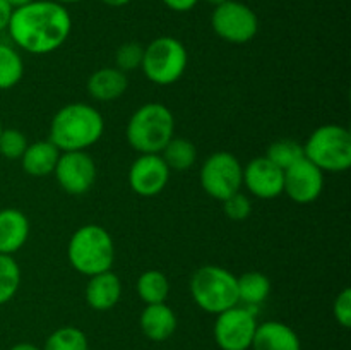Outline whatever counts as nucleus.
<instances>
[{
  "label": "nucleus",
  "mask_w": 351,
  "mask_h": 350,
  "mask_svg": "<svg viewBox=\"0 0 351 350\" xmlns=\"http://www.w3.org/2000/svg\"><path fill=\"white\" fill-rule=\"evenodd\" d=\"M7 31L10 40L33 55L58 50L72 31V17L65 5L53 0H34L12 10Z\"/></svg>",
  "instance_id": "1"
},
{
  "label": "nucleus",
  "mask_w": 351,
  "mask_h": 350,
  "mask_svg": "<svg viewBox=\"0 0 351 350\" xmlns=\"http://www.w3.org/2000/svg\"><path fill=\"white\" fill-rule=\"evenodd\" d=\"M105 132L103 115L88 103H69L53 115L48 141L64 151H86Z\"/></svg>",
  "instance_id": "2"
},
{
  "label": "nucleus",
  "mask_w": 351,
  "mask_h": 350,
  "mask_svg": "<svg viewBox=\"0 0 351 350\" xmlns=\"http://www.w3.org/2000/svg\"><path fill=\"white\" fill-rule=\"evenodd\" d=\"M175 134V117L163 103L139 106L127 122V143L141 154H160Z\"/></svg>",
  "instance_id": "3"
},
{
  "label": "nucleus",
  "mask_w": 351,
  "mask_h": 350,
  "mask_svg": "<svg viewBox=\"0 0 351 350\" xmlns=\"http://www.w3.org/2000/svg\"><path fill=\"white\" fill-rule=\"evenodd\" d=\"M67 257L75 271L93 277L112 270L115 261V244L105 226L89 223L72 233L67 246Z\"/></svg>",
  "instance_id": "4"
},
{
  "label": "nucleus",
  "mask_w": 351,
  "mask_h": 350,
  "mask_svg": "<svg viewBox=\"0 0 351 350\" xmlns=\"http://www.w3.org/2000/svg\"><path fill=\"white\" fill-rule=\"evenodd\" d=\"M191 295L202 311L219 314L239 304L237 277L215 264L199 268L191 278Z\"/></svg>",
  "instance_id": "5"
},
{
  "label": "nucleus",
  "mask_w": 351,
  "mask_h": 350,
  "mask_svg": "<svg viewBox=\"0 0 351 350\" xmlns=\"http://www.w3.org/2000/svg\"><path fill=\"white\" fill-rule=\"evenodd\" d=\"M304 154L322 172H346L351 167V134L338 124L321 126L304 144Z\"/></svg>",
  "instance_id": "6"
},
{
  "label": "nucleus",
  "mask_w": 351,
  "mask_h": 350,
  "mask_svg": "<svg viewBox=\"0 0 351 350\" xmlns=\"http://www.w3.org/2000/svg\"><path fill=\"white\" fill-rule=\"evenodd\" d=\"M189 64L187 48L173 36H160L144 48V75L158 86H170L184 75Z\"/></svg>",
  "instance_id": "7"
},
{
  "label": "nucleus",
  "mask_w": 351,
  "mask_h": 350,
  "mask_svg": "<svg viewBox=\"0 0 351 350\" xmlns=\"http://www.w3.org/2000/svg\"><path fill=\"white\" fill-rule=\"evenodd\" d=\"M201 185L211 198L225 201L243 185V167L235 154L228 151L213 153L202 163Z\"/></svg>",
  "instance_id": "8"
},
{
  "label": "nucleus",
  "mask_w": 351,
  "mask_h": 350,
  "mask_svg": "<svg viewBox=\"0 0 351 350\" xmlns=\"http://www.w3.org/2000/svg\"><path fill=\"white\" fill-rule=\"evenodd\" d=\"M211 26L221 40L233 45H243L256 38L259 31V19L247 3L228 0L215 7Z\"/></svg>",
  "instance_id": "9"
},
{
  "label": "nucleus",
  "mask_w": 351,
  "mask_h": 350,
  "mask_svg": "<svg viewBox=\"0 0 351 350\" xmlns=\"http://www.w3.org/2000/svg\"><path fill=\"white\" fill-rule=\"evenodd\" d=\"M257 329L254 309L233 305L216 314L215 340L221 350H249Z\"/></svg>",
  "instance_id": "10"
},
{
  "label": "nucleus",
  "mask_w": 351,
  "mask_h": 350,
  "mask_svg": "<svg viewBox=\"0 0 351 350\" xmlns=\"http://www.w3.org/2000/svg\"><path fill=\"white\" fill-rule=\"evenodd\" d=\"M53 174L62 191L81 196L95 185L96 165L86 151H64L58 156Z\"/></svg>",
  "instance_id": "11"
},
{
  "label": "nucleus",
  "mask_w": 351,
  "mask_h": 350,
  "mask_svg": "<svg viewBox=\"0 0 351 350\" xmlns=\"http://www.w3.org/2000/svg\"><path fill=\"white\" fill-rule=\"evenodd\" d=\"M324 191V172L307 158L285 170L283 192L297 205H311L317 201Z\"/></svg>",
  "instance_id": "12"
},
{
  "label": "nucleus",
  "mask_w": 351,
  "mask_h": 350,
  "mask_svg": "<svg viewBox=\"0 0 351 350\" xmlns=\"http://www.w3.org/2000/svg\"><path fill=\"white\" fill-rule=\"evenodd\" d=\"M170 172L161 154H141L129 170V185L136 194L153 198L167 187Z\"/></svg>",
  "instance_id": "13"
},
{
  "label": "nucleus",
  "mask_w": 351,
  "mask_h": 350,
  "mask_svg": "<svg viewBox=\"0 0 351 350\" xmlns=\"http://www.w3.org/2000/svg\"><path fill=\"white\" fill-rule=\"evenodd\" d=\"M285 172L266 156L254 158L243 168V185L259 199H274L283 194Z\"/></svg>",
  "instance_id": "14"
},
{
  "label": "nucleus",
  "mask_w": 351,
  "mask_h": 350,
  "mask_svg": "<svg viewBox=\"0 0 351 350\" xmlns=\"http://www.w3.org/2000/svg\"><path fill=\"white\" fill-rule=\"evenodd\" d=\"M86 302L95 311H110L122 297V281L112 270L89 277L86 285Z\"/></svg>",
  "instance_id": "15"
},
{
  "label": "nucleus",
  "mask_w": 351,
  "mask_h": 350,
  "mask_svg": "<svg viewBox=\"0 0 351 350\" xmlns=\"http://www.w3.org/2000/svg\"><path fill=\"white\" fill-rule=\"evenodd\" d=\"M252 350H302L300 338L291 326L281 321H266L257 325Z\"/></svg>",
  "instance_id": "16"
},
{
  "label": "nucleus",
  "mask_w": 351,
  "mask_h": 350,
  "mask_svg": "<svg viewBox=\"0 0 351 350\" xmlns=\"http://www.w3.org/2000/svg\"><path fill=\"white\" fill-rule=\"evenodd\" d=\"M29 237V220L16 208L0 209V254L12 256Z\"/></svg>",
  "instance_id": "17"
},
{
  "label": "nucleus",
  "mask_w": 351,
  "mask_h": 350,
  "mask_svg": "<svg viewBox=\"0 0 351 350\" xmlns=\"http://www.w3.org/2000/svg\"><path fill=\"white\" fill-rule=\"evenodd\" d=\"M139 326L146 338L153 342H165L177 329V316L173 309L167 305V302L149 304L141 312Z\"/></svg>",
  "instance_id": "18"
},
{
  "label": "nucleus",
  "mask_w": 351,
  "mask_h": 350,
  "mask_svg": "<svg viewBox=\"0 0 351 350\" xmlns=\"http://www.w3.org/2000/svg\"><path fill=\"white\" fill-rule=\"evenodd\" d=\"M129 88L125 72L117 67H103L93 72L88 79V93L98 102H113Z\"/></svg>",
  "instance_id": "19"
},
{
  "label": "nucleus",
  "mask_w": 351,
  "mask_h": 350,
  "mask_svg": "<svg viewBox=\"0 0 351 350\" xmlns=\"http://www.w3.org/2000/svg\"><path fill=\"white\" fill-rule=\"evenodd\" d=\"M60 151L51 141H36L27 144L26 151L21 156L24 172L31 177H47L53 174Z\"/></svg>",
  "instance_id": "20"
},
{
  "label": "nucleus",
  "mask_w": 351,
  "mask_h": 350,
  "mask_svg": "<svg viewBox=\"0 0 351 350\" xmlns=\"http://www.w3.org/2000/svg\"><path fill=\"white\" fill-rule=\"evenodd\" d=\"M239 304L257 309L271 294V280L261 271H245L237 277Z\"/></svg>",
  "instance_id": "21"
},
{
  "label": "nucleus",
  "mask_w": 351,
  "mask_h": 350,
  "mask_svg": "<svg viewBox=\"0 0 351 350\" xmlns=\"http://www.w3.org/2000/svg\"><path fill=\"white\" fill-rule=\"evenodd\" d=\"M137 295L146 305L167 302L170 295V281L158 270H147L137 278Z\"/></svg>",
  "instance_id": "22"
},
{
  "label": "nucleus",
  "mask_w": 351,
  "mask_h": 350,
  "mask_svg": "<svg viewBox=\"0 0 351 350\" xmlns=\"http://www.w3.org/2000/svg\"><path fill=\"white\" fill-rule=\"evenodd\" d=\"M160 154L170 170L178 172L191 168L197 160V150H195L194 143L185 137H171Z\"/></svg>",
  "instance_id": "23"
},
{
  "label": "nucleus",
  "mask_w": 351,
  "mask_h": 350,
  "mask_svg": "<svg viewBox=\"0 0 351 350\" xmlns=\"http://www.w3.org/2000/svg\"><path fill=\"white\" fill-rule=\"evenodd\" d=\"M24 62L19 51L7 43H0V89H10L21 82Z\"/></svg>",
  "instance_id": "24"
},
{
  "label": "nucleus",
  "mask_w": 351,
  "mask_h": 350,
  "mask_svg": "<svg viewBox=\"0 0 351 350\" xmlns=\"http://www.w3.org/2000/svg\"><path fill=\"white\" fill-rule=\"evenodd\" d=\"M41 350H89V342L82 329L62 326L48 336Z\"/></svg>",
  "instance_id": "25"
},
{
  "label": "nucleus",
  "mask_w": 351,
  "mask_h": 350,
  "mask_svg": "<svg viewBox=\"0 0 351 350\" xmlns=\"http://www.w3.org/2000/svg\"><path fill=\"white\" fill-rule=\"evenodd\" d=\"M264 156L269 161H273L276 167H280L281 170H287L291 165L297 163L298 160L305 158L304 154V144L297 143L293 139H280L274 141L267 146V151Z\"/></svg>",
  "instance_id": "26"
},
{
  "label": "nucleus",
  "mask_w": 351,
  "mask_h": 350,
  "mask_svg": "<svg viewBox=\"0 0 351 350\" xmlns=\"http://www.w3.org/2000/svg\"><path fill=\"white\" fill-rule=\"evenodd\" d=\"M21 268L9 254H0V305L12 301L21 287Z\"/></svg>",
  "instance_id": "27"
},
{
  "label": "nucleus",
  "mask_w": 351,
  "mask_h": 350,
  "mask_svg": "<svg viewBox=\"0 0 351 350\" xmlns=\"http://www.w3.org/2000/svg\"><path fill=\"white\" fill-rule=\"evenodd\" d=\"M27 144L26 136L19 129H2L0 132V154L7 160H21Z\"/></svg>",
  "instance_id": "28"
},
{
  "label": "nucleus",
  "mask_w": 351,
  "mask_h": 350,
  "mask_svg": "<svg viewBox=\"0 0 351 350\" xmlns=\"http://www.w3.org/2000/svg\"><path fill=\"white\" fill-rule=\"evenodd\" d=\"M144 58V47L137 41H127L120 45L115 54V65L122 72L136 71L141 69Z\"/></svg>",
  "instance_id": "29"
},
{
  "label": "nucleus",
  "mask_w": 351,
  "mask_h": 350,
  "mask_svg": "<svg viewBox=\"0 0 351 350\" xmlns=\"http://www.w3.org/2000/svg\"><path fill=\"white\" fill-rule=\"evenodd\" d=\"M223 202V211H225V215L228 216L230 220H233V222H243V220H247L250 216V213H252V202H250V199L247 198L245 194H242V192H235V194H232L230 198H226Z\"/></svg>",
  "instance_id": "30"
},
{
  "label": "nucleus",
  "mask_w": 351,
  "mask_h": 350,
  "mask_svg": "<svg viewBox=\"0 0 351 350\" xmlns=\"http://www.w3.org/2000/svg\"><path fill=\"white\" fill-rule=\"evenodd\" d=\"M332 314L335 319L343 326V328H350L351 326V290L348 287L343 288L335 299L332 304Z\"/></svg>",
  "instance_id": "31"
},
{
  "label": "nucleus",
  "mask_w": 351,
  "mask_h": 350,
  "mask_svg": "<svg viewBox=\"0 0 351 350\" xmlns=\"http://www.w3.org/2000/svg\"><path fill=\"white\" fill-rule=\"evenodd\" d=\"M165 5L175 12H189L199 3V0H161Z\"/></svg>",
  "instance_id": "32"
},
{
  "label": "nucleus",
  "mask_w": 351,
  "mask_h": 350,
  "mask_svg": "<svg viewBox=\"0 0 351 350\" xmlns=\"http://www.w3.org/2000/svg\"><path fill=\"white\" fill-rule=\"evenodd\" d=\"M12 10L14 9L9 5V2H7V0H0V33H2V31H5L7 26H9Z\"/></svg>",
  "instance_id": "33"
},
{
  "label": "nucleus",
  "mask_w": 351,
  "mask_h": 350,
  "mask_svg": "<svg viewBox=\"0 0 351 350\" xmlns=\"http://www.w3.org/2000/svg\"><path fill=\"white\" fill-rule=\"evenodd\" d=\"M9 350H41V349H40V347L33 345V343L23 342V343H16V345L10 347Z\"/></svg>",
  "instance_id": "34"
},
{
  "label": "nucleus",
  "mask_w": 351,
  "mask_h": 350,
  "mask_svg": "<svg viewBox=\"0 0 351 350\" xmlns=\"http://www.w3.org/2000/svg\"><path fill=\"white\" fill-rule=\"evenodd\" d=\"M101 2L108 7H123V5H127L130 0H101Z\"/></svg>",
  "instance_id": "35"
},
{
  "label": "nucleus",
  "mask_w": 351,
  "mask_h": 350,
  "mask_svg": "<svg viewBox=\"0 0 351 350\" xmlns=\"http://www.w3.org/2000/svg\"><path fill=\"white\" fill-rule=\"evenodd\" d=\"M9 2V5L12 7V9H19V7H24L27 5V3L34 2V0H7Z\"/></svg>",
  "instance_id": "36"
},
{
  "label": "nucleus",
  "mask_w": 351,
  "mask_h": 350,
  "mask_svg": "<svg viewBox=\"0 0 351 350\" xmlns=\"http://www.w3.org/2000/svg\"><path fill=\"white\" fill-rule=\"evenodd\" d=\"M53 2L62 3V5H67V3H77V2H82V0H53Z\"/></svg>",
  "instance_id": "37"
},
{
  "label": "nucleus",
  "mask_w": 351,
  "mask_h": 350,
  "mask_svg": "<svg viewBox=\"0 0 351 350\" xmlns=\"http://www.w3.org/2000/svg\"><path fill=\"white\" fill-rule=\"evenodd\" d=\"M206 2L208 3H211V5H219V3H225V2H228V0H206Z\"/></svg>",
  "instance_id": "38"
},
{
  "label": "nucleus",
  "mask_w": 351,
  "mask_h": 350,
  "mask_svg": "<svg viewBox=\"0 0 351 350\" xmlns=\"http://www.w3.org/2000/svg\"><path fill=\"white\" fill-rule=\"evenodd\" d=\"M2 129H3V127H2V122H0V132H2Z\"/></svg>",
  "instance_id": "39"
}]
</instances>
